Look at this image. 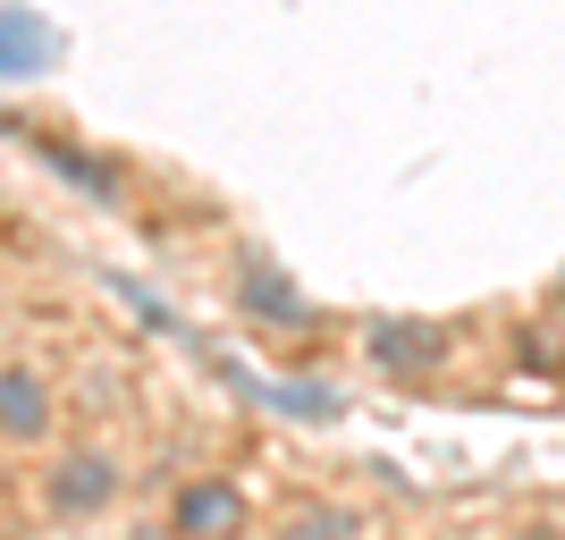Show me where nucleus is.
I'll use <instances>...</instances> for the list:
<instances>
[{
  "instance_id": "obj_1",
  "label": "nucleus",
  "mask_w": 565,
  "mask_h": 540,
  "mask_svg": "<svg viewBox=\"0 0 565 540\" xmlns=\"http://www.w3.org/2000/svg\"><path fill=\"white\" fill-rule=\"evenodd\" d=\"M439 354H448V338L430 321H372V363L380 372L414 380V372H439Z\"/></svg>"
},
{
  "instance_id": "obj_2",
  "label": "nucleus",
  "mask_w": 565,
  "mask_h": 540,
  "mask_svg": "<svg viewBox=\"0 0 565 540\" xmlns=\"http://www.w3.org/2000/svg\"><path fill=\"white\" fill-rule=\"evenodd\" d=\"M236 523H245V498H236L228 481H203V490L178 498V532L186 540H228Z\"/></svg>"
},
{
  "instance_id": "obj_3",
  "label": "nucleus",
  "mask_w": 565,
  "mask_h": 540,
  "mask_svg": "<svg viewBox=\"0 0 565 540\" xmlns=\"http://www.w3.org/2000/svg\"><path fill=\"white\" fill-rule=\"evenodd\" d=\"M279 540H372V516L347 507V498H305V507L279 523Z\"/></svg>"
},
{
  "instance_id": "obj_4",
  "label": "nucleus",
  "mask_w": 565,
  "mask_h": 540,
  "mask_svg": "<svg viewBox=\"0 0 565 540\" xmlns=\"http://www.w3.org/2000/svg\"><path fill=\"white\" fill-rule=\"evenodd\" d=\"M43 51H51V34L25 9H0V76H25V68H43Z\"/></svg>"
},
{
  "instance_id": "obj_5",
  "label": "nucleus",
  "mask_w": 565,
  "mask_h": 540,
  "mask_svg": "<svg viewBox=\"0 0 565 540\" xmlns=\"http://www.w3.org/2000/svg\"><path fill=\"white\" fill-rule=\"evenodd\" d=\"M51 498H60V507H94V498H110V465H102V456H76V465H60Z\"/></svg>"
},
{
  "instance_id": "obj_6",
  "label": "nucleus",
  "mask_w": 565,
  "mask_h": 540,
  "mask_svg": "<svg viewBox=\"0 0 565 540\" xmlns=\"http://www.w3.org/2000/svg\"><path fill=\"white\" fill-rule=\"evenodd\" d=\"M0 431H43V380L25 372L0 380Z\"/></svg>"
},
{
  "instance_id": "obj_7",
  "label": "nucleus",
  "mask_w": 565,
  "mask_h": 540,
  "mask_svg": "<svg viewBox=\"0 0 565 540\" xmlns=\"http://www.w3.org/2000/svg\"><path fill=\"white\" fill-rule=\"evenodd\" d=\"M245 305H254V313H270V321H305V296H296L287 279H270L262 262H254V279H245Z\"/></svg>"
},
{
  "instance_id": "obj_8",
  "label": "nucleus",
  "mask_w": 565,
  "mask_h": 540,
  "mask_svg": "<svg viewBox=\"0 0 565 540\" xmlns=\"http://www.w3.org/2000/svg\"><path fill=\"white\" fill-rule=\"evenodd\" d=\"M507 540H565V523H557V516H532V523H515Z\"/></svg>"
},
{
  "instance_id": "obj_9",
  "label": "nucleus",
  "mask_w": 565,
  "mask_h": 540,
  "mask_svg": "<svg viewBox=\"0 0 565 540\" xmlns=\"http://www.w3.org/2000/svg\"><path fill=\"white\" fill-rule=\"evenodd\" d=\"M557 305H565V279H557Z\"/></svg>"
},
{
  "instance_id": "obj_10",
  "label": "nucleus",
  "mask_w": 565,
  "mask_h": 540,
  "mask_svg": "<svg viewBox=\"0 0 565 540\" xmlns=\"http://www.w3.org/2000/svg\"><path fill=\"white\" fill-rule=\"evenodd\" d=\"M143 540H161V532H143Z\"/></svg>"
}]
</instances>
